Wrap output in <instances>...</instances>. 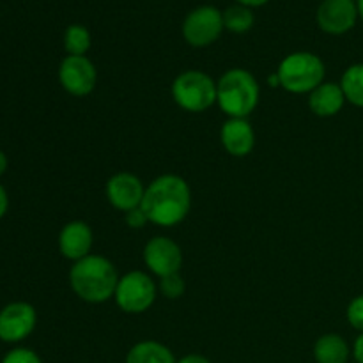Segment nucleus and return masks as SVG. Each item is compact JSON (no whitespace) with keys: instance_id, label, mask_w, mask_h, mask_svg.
Wrapping results in <instances>:
<instances>
[{"instance_id":"f257e3e1","label":"nucleus","mask_w":363,"mask_h":363,"mask_svg":"<svg viewBox=\"0 0 363 363\" xmlns=\"http://www.w3.org/2000/svg\"><path fill=\"white\" fill-rule=\"evenodd\" d=\"M191 208V190L183 177L163 174L145 188L142 209L149 222L160 227H174L183 222Z\"/></svg>"},{"instance_id":"f03ea898","label":"nucleus","mask_w":363,"mask_h":363,"mask_svg":"<svg viewBox=\"0 0 363 363\" xmlns=\"http://www.w3.org/2000/svg\"><path fill=\"white\" fill-rule=\"evenodd\" d=\"M116 266L103 255H87L73 264L69 272V286L80 300L87 303H105L116 294Z\"/></svg>"},{"instance_id":"7ed1b4c3","label":"nucleus","mask_w":363,"mask_h":363,"mask_svg":"<svg viewBox=\"0 0 363 363\" xmlns=\"http://www.w3.org/2000/svg\"><path fill=\"white\" fill-rule=\"evenodd\" d=\"M259 96L257 80L247 69L234 67L216 82V103L223 113L234 119H247L257 108Z\"/></svg>"},{"instance_id":"20e7f679","label":"nucleus","mask_w":363,"mask_h":363,"mask_svg":"<svg viewBox=\"0 0 363 363\" xmlns=\"http://www.w3.org/2000/svg\"><path fill=\"white\" fill-rule=\"evenodd\" d=\"M325 62L308 52L291 53L280 62L277 71L280 87L293 94H311L325 82Z\"/></svg>"},{"instance_id":"39448f33","label":"nucleus","mask_w":363,"mask_h":363,"mask_svg":"<svg viewBox=\"0 0 363 363\" xmlns=\"http://www.w3.org/2000/svg\"><path fill=\"white\" fill-rule=\"evenodd\" d=\"M172 98L186 112L201 113L216 103V82L204 71H184L174 80Z\"/></svg>"},{"instance_id":"423d86ee","label":"nucleus","mask_w":363,"mask_h":363,"mask_svg":"<svg viewBox=\"0 0 363 363\" xmlns=\"http://www.w3.org/2000/svg\"><path fill=\"white\" fill-rule=\"evenodd\" d=\"M113 298L126 314H142L155 303L156 286L147 273L130 272L119 279Z\"/></svg>"},{"instance_id":"0eeeda50","label":"nucleus","mask_w":363,"mask_h":363,"mask_svg":"<svg viewBox=\"0 0 363 363\" xmlns=\"http://www.w3.org/2000/svg\"><path fill=\"white\" fill-rule=\"evenodd\" d=\"M223 30V14L216 7L204 6L191 11L183 23V35L191 46L202 48L220 38Z\"/></svg>"},{"instance_id":"6e6552de","label":"nucleus","mask_w":363,"mask_h":363,"mask_svg":"<svg viewBox=\"0 0 363 363\" xmlns=\"http://www.w3.org/2000/svg\"><path fill=\"white\" fill-rule=\"evenodd\" d=\"M59 80L64 91L77 98H84L94 91L98 73H96L94 64L85 55H67L60 62Z\"/></svg>"},{"instance_id":"1a4fd4ad","label":"nucleus","mask_w":363,"mask_h":363,"mask_svg":"<svg viewBox=\"0 0 363 363\" xmlns=\"http://www.w3.org/2000/svg\"><path fill=\"white\" fill-rule=\"evenodd\" d=\"M144 262L149 272L156 277L174 275L181 272L183 266V252L179 245L167 236H156L147 241L144 248Z\"/></svg>"},{"instance_id":"9d476101","label":"nucleus","mask_w":363,"mask_h":363,"mask_svg":"<svg viewBox=\"0 0 363 363\" xmlns=\"http://www.w3.org/2000/svg\"><path fill=\"white\" fill-rule=\"evenodd\" d=\"M38 314L34 307L25 301H14L0 311V340L16 344L27 339L35 328Z\"/></svg>"},{"instance_id":"9b49d317","label":"nucleus","mask_w":363,"mask_h":363,"mask_svg":"<svg viewBox=\"0 0 363 363\" xmlns=\"http://www.w3.org/2000/svg\"><path fill=\"white\" fill-rule=\"evenodd\" d=\"M358 18L357 0H325L319 6L318 23L326 34L340 35L354 27Z\"/></svg>"},{"instance_id":"f8f14e48","label":"nucleus","mask_w":363,"mask_h":363,"mask_svg":"<svg viewBox=\"0 0 363 363\" xmlns=\"http://www.w3.org/2000/svg\"><path fill=\"white\" fill-rule=\"evenodd\" d=\"M144 195V184L135 174L119 172L110 177L108 183H106V199L119 211L128 213L142 206Z\"/></svg>"},{"instance_id":"ddd939ff","label":"nucleus","mask_w":363,"mask_h":363,"mask_svg":"<svg viewBox=\"0 0 363 363\" xmlns=\"http://www.w3.org/2000/svg\"><path fill=\"white\" fill-rule=\"evenodd\" d=\"M92 230L85 222L74 220V222L66 223L59 234V250L62 257L77 262L80 259L91 255L92 248Z\"/></svg>"},{"instance_id":"4468645a","label":"nucleus","mask_w":363,"mask_h":363,"mask_svg":"<svg viewBox=\"0 0 363 363\" xmlns=\"http://www.w3.org/2000/svg\"><path fill=\"white\" fill-rule=\"evenodd\" d=\"M220 142L230 156L243 158L250 155L255 145L254 128L247 119L229 117V121H225L220 130Z\"/></svg>"},{"instance_id":"2eb2a0df","label":"nucleus","mask_w":363,"mask_h":363,"mask_svg":"<svg viewBox=\"0 0 363 363\" xmlns=\"http://www.w3.org/2000/svg\"><path fill=\"white\" fill-rule=\"evenodd\" d=\"M346 103L340 84L335 82H323L319 87L311 92L308 98V106L318 117H333L342 110Z\"/></svg>"},{"instance_id":"dca6fc26","label":"nucleus","mask_w":363,"mask_h":363,"mask_svg":"<svg viewBox=\"0 0 363 363\" xmlns=\"http://www.w3.org/2000/svg\"><path fill=\"white\" fill-rule=\"evenodd\" d=\"M350 357V344L337 333H326L319 337L314 346V358L318 363H347Z\"/></svg>"},{"instance_id":"f3484780","label":"nucleus","mask_w":363,"mask_h":363,"mask_svg":"<svg viewBox=\"0 0 363 363\" xmlns=\"http://www.w3.org/2000/svg\"><path fill=\"white\" fill-rule=\"evenodd\" d=\"M172 351L156 340H142L126 354V363H176Z\"/></svg>"},{"instance_id":"a211bd4d","label":"nucleus","mask_w":363,"mask_h":363,"mask_svg":"<svg viewBox=\"0 0 363 363\" xmlns=\"http://www.w3.org/2000/svg\"><path fill=\"white\" fill-rule=\"evenodd\" d=\"M346 101L363 108V64H353L347 67L340 80Z\"/></svg>"},{"instance_id":"6ab92c4d","label":"nucleus","mask_w":363,"mask_h":363,"mask_svg":"<svg viewBox=\"0 0 363 363\" xmlns=\"http://www.w3.org/2000/svg\"><path fill=\"white\" fill-rule=\"evenodd\" d=\"M254 25V14L247 6H233L223 13V27L229 28L230 32L243 34L248 32Z\"/></svg>"},{"instance_id":"aec40b11","label":"nucleus","mask_w":363,"mask_h":363,"mask_svg":"<svg viewBox=\"0 0 363 363\" xmlns=\"http://www.w3.org/2000/svg\"><path fill=\"white\" fill-rule=\"evenodd\" d=\"M64 48L69 55H85L91 48V34L82 25H71L64 34Z\"/></svg>"},{"instance_id":"412c9836","label":"nucleus","mask_w":363,"mask_h":363,"mask_svg":"<svg viewBox=\"0 0 363 363\" xmlns=\"http://www.w3.org/2000/svg\"><path fill=\"white\" fill-rule=\"evenodd\" d=\"M184 289H186V286H184V280L179 273H174V275L160 279V291L169 300H177V298L183 296Z\"/></svg>"},{"instance_id":"4be33fe9","label":"nucleus","mask_w":363,"mask_h":363,"mask_svg":"<svg viewBox=\"0 0 363 363\" xmlns=\"http://www.w3.org/2000/svg\"><path fill=\"white\" fill-rule=\"evenodd\" d=\"M346 318L347 323H350L354 330L363 333V294L354 298V300L347 305Z\"/></svg>"},{"instance_id":"5701e85b","label":"nucleus","mask_w":363,"mask_h":363,"mask_svg":"<svg viewBox=\"0 0 363 363\" xmlns=\"http://www.w3.org/2000/svg\"><path fill=\"white\" fill-rule=\"evenodd\" d=\"M2 363H43L41 358L38 357V353H34L32 350L27 347H16V350H11L6 357L2 358Z\"/></svg>"},{"instance_id":"b1692460","label":"nucleus","mask_w":363,"mask_h":363,"mask_svg":"<svg viewBox=\"0 0 363 363\" xmlns=\"http://www.w3.org/2000/svg\"><path fill=\"white\" fill-rule=\"evenodd\" d=\"M124 220H126V223L131 227V229H142V227H145L147 223H151L149 222L147 215H145V211L142 209V206L124 213Z\"/></svg>"},{"instance_id":"393cba45","label":"nucleus","mask_w":363,"mask_h":363,"mask_svg":"<svg viewBox=\"0 0 363 363\" xmlns=\"http://www.w3.org/2000/svg\"><path fill=\"white\" fill-rule=\"evenodd\" d=\"M353 358L357 363H363V333L357 337L353 344Z\"/></svg>"},{"instance_id":"a878e982","label":"nucleus","mask_w":363,"mask_h":363,"mask_svg":"<svg viewBox=\"0 0 363 363\" xmlns=\"http://www.w3.org/2000/svg\"><path fill=\"white\" fill-rule=\"evenodd\" d=\"M7 208H9V197H7L6 188L0 184V218L7 213Z\"/></svg>"},{"instance_id":"bb28decb","label":"nucleus","mask_w":363,"mask_h":363,"mask_svg":"<svg viewBox=\"0 0 363 363\" xmlns=\"http://www.w3.org/2000/svg\"><path fill=\"white\" fill-rule=\"evenodd\" d=\"M176 363H211V362H209L206 357H202V354L194 353V354H186V357H183Z\"/></svg>"},{"instance_id":"cd10ccee","label":"nucleus","mask_w":363,"mask_h":363,"mask_svg":"<svg viewBox=\"0 0 363 363\" xmlns=\"http://www.w3.org/2000/svg\"><path fill=\"white\" fill-rule=\"evenodd\" d=\"M238 2L241 4V6H262V4H266L268 0H238Z\"/></svg>"},{"instance_id":"c85d7f7f","label":"nucleus","mask_w":363,"mask_h":363,"mask_svg":"<svg viewBox=\"0 0 363 363\" xmlns=\"http://www.w3.org/2000/svg\"><path fill=\"white\" fill-rule=\"evenodd\" d=\"M7 170V156L4 155V151H0V176H4Z\"/></svg>"},{"instance_id":"c756f323","label":"nucleus","mask_w":363,"mask_h":363,"mask_svg":"<svg viewBox=\"0 0 363 363\" xmlns=\"http://www.w3.org/2000/svg\"><path fill=\"white\" fill-rule=\"evenodd\" d=\"M357 7H358V16L363 20V0H357Z\"/></svg>"}]
</instances>
